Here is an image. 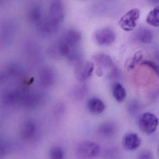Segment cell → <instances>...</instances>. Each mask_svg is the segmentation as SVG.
Wrapping results in <instances>:
<instances>
[{"mask_svg":"<svg viewBox=\"0 0 159 159\" xmlns=\"http://www.w3.org/2000/svg\"><path fill=\"white\" fill-rule=\"evenodd\" d=\"M36 126L33 122L27 121L22 125L21 130V135L24 140H30L35 134Z\"/></svg>","mask_w":159,"mask_h":159,"instance_id":"14","label":"cell"},{"mask_svg":"<svg viewBox=\"0 0 159 159\" xmlns=\"http://www.w3.org/2000/svg\"><path fill=\"white\" fill-rule=\"evenodd\" d=\"M49 16L62 23L65 17V10L62 3L59 1L53 2L49 9Z\"/></svg>","mask_w":159,"mask_h":159,"instance_id":"8","label":"cell"},{"mask_svg":"<svg viewBox=\"0 0 159 159\" xmlns=\"http://www.w3.org/2000/svg\"><path fill=\"white\" fill-rule=\"evenodd\" d=\"M141 65L152 69L159 78V66L157 63L150 61L145 60L141 62Z\"/></svg>","mask_w":159,"mask_h":159,"instance_id":"23","label":"cell"},{"mask_svg":"<svg viewBox=\"0 0 159 159\" xmlns=\"http://www.w3.org/2000/svg\"><path fill=\"white\" fill-rule=\"evenodd\" d=\"M16 23L10 20L4 22L2 27L1 34L4 40L11 41L16 30Z\"/></svg>","mask_w":159,"mask_h":159,"instance_id":"11","label":"cell"},{"mask_svg":"<svg viewBox=\"0 0 159 159\" xmlns=\"http://www.w3.org/2000/svg\"><path fill=\"white\" fill-rule=\"evenodd\" d=\"M113 96L119 102H123L126 99L127 93L126 89L120 83L117 82L113 87Z\"/></svg>","mask_w":159,"mask_h":159,"instance_id":"18","label":"cell"},{"mask_svg":"<svg viewBox=\"0 0 159 159\" xmlns=\"http://www.w3.org/2000/svg\"><path fill=\"white\" fill-rule=\"evenodd\" d=\"M148 3L151 5H158L159 4V0H147Z\"/></svg>","mask_w":159,"mask_h":159,"instance_id":"25","label":"cell"},{"mask_svg":"<svg viewBox=\"0 0 159 159\" xmlns=\"http://www.w3.org/2000/svg\"><path fill=\"white\" fill-rule=\"evenodd\" d=\"M143 57V53L142 50H139L134 53L132 57L130 58L126 61L125 68L128 71L134 69L135 66L141 61Z\"/></svg>","mask_w":159,"mask_h":159,"instance_id":"17","label":"cell"},{"mask_svg":"<svg viewBox=\"0 0 159 159\" xmlns=\"http://www.w3.org/2000/svg\"><path fill=\"white\" fill-rule=\"evenodd\" d=\"M49 155L51 159H63L64 156V151L59 147H54L50 149Z\"/></svg>","mask_w":159,"mask_h":159,"instance_id":"22","label":"cell"},{"mask_svg":"<svg viewBox=\"0 0 159 159\" xmlns=\"http://www.w3.org/2000/svg\"><path fill=\"white\" fill-rule=\"evenodd\" d=\"M94 39L99 45H111L116 39L115 32L110 28H102L97 30L94 34Z\"/></svg>","mask_w":159,"mask_h":159,"instance_id":"5","label":"cell"},{"mask_svg":"<svg viewBox=\"0 0 159 159\" xmlns=\"http://www.w3.org/2000/svg\"><path fill=\"white\" fill-rule=\"evenodd\" d=\"M159 124L158 118L152 113L147 112L143 114L139 120V127L141 130L147 134L154 133Z\"/></svg>","mask_w":159,"mask_h":159,"instance_id":"2","label":"cell"},{"mask_svg":"<svg viewBox=\"0 0 159 159\" xmlns=\"http://www.w3.org/2000/svg\"><path fill=\"white\" fill-rule=\"evenodd\" d=\"M158 153H159V145L158 146Z\"/></svg>","mask_w":159,"mask_h":159,"instance_id":"27","label":"cell"},{"mask_svg":"<svg viewBox=\"0 0 159 159\" xmlns=\"http://www.w3.org/2000/svg\"><path fill=\"white\" fill-rule=\"evenodd\" d=\"M93 70L94 64L91 61L82 60L75 65V75L80 81H85L89 79Z\"/></svg>","mask_w":159,"mask_h":159,"instance_id":"6","label":"cell"},{"mask_svg":"<svg viewBox=\"0 0 159 159\" xmlns=\"http://www.w3.org/2000/svg\"><path fill=\"white\" fill-rule=\"evenodd\" d=\"M100 146L95 142L86 141L80 142L76 149L77 156L80 159H94L100 153Z\"/></svg>","mask_w":159,"mask_h":159,"instance_id":"1","label":"cell"},{"mask_svg":"<svg viewBox=\"0 0 159 159\" xmlns=\"http://www.w3.org/2000/svg\"><path fill=\"white\" fill-rule=\"evenodd\" d=\"M55 80V74L51 69L45 68L40 73V83L44 87H49L51 86L54 83Z\"/></svg>","mask_w":159,"mask_h":159,"instance_id":"13","label":"cell"},{"mask_svg":"<svg viewBox=\"0 0 159 159\" xmlns=\"http://www.w3.org/2000/svg\"><path fill=\"white\" fill-rule=\"evenodd\" d=\"M61 24L48 16L45 18L43 19L36 25V29L40 35L44 36H49L57 32Z\"/></svg>","mask_w":159,"mask_h":159,"instance_id":"4","label":"cell"},{"mask_svg":"<svg viewBox=\"0 0 159 159\" xmlns=\"http://www.w3.org/2000/svg\"><path fill=\"white\" fill-rule=\"evenodd\" d=\"M135 37L139 42L143 43H150L153 38L151 30L146 28H141L136 32Z\"/></svg>","mask_w":159,"mask_h":159,"instance_id":"15","label":"cell"},{"mask_svg":"<svg viewBox=\"0 0 159 159\" xmlns=\"http://www.w3.org/2000/svg\"><path fill=\"white\" fill-rule=\"evenodd\" d=\"M115 127L111 122H105L100 125L98 128V132L101 135L105 137L112 136L115 133Z\"/></svg>","mask_w":159,"mask_h":159,"instance_id":"19","label":"cell"},{"mask_svg":"<svg viewBox=\"0 0 159 159\" xmlns=\"http://www.w3.org/2000/svg\"><path fill=\"white\" fill-rule=\"evenodd\" d=\"M153 155L151 152L149 151H143L138 155V159H152Z\"/></svg>","mask_w":159,"mask_h":159,"instance_id":"24","label":"cell"},{"mask_svg":"<svg viewBox=\"0 0 159 159\" xmlns=\"http://www.w3.org/2000/svg\"><path fill=\"white\" fill-rule=\"evenodd\" d=\"M28 19L30 22L37 25L43 20V11L38 6L31 8L28 13Z\"/></svg>","mask_w":159,"mask_h":159,"instance_id":"16","label":"cell"},{"mask_svg":"<svg viewBox=\"0 0 159 159\" xmlns=\"http://www.w3.org/2000/svg\"><path fill=\"white\" fill-rule=\"evenodd\" d=\"M142 140L138 134L135 133H129L125 134L122 139L123 148L128 151L136 150L141 145Z\"/></svg>","mask_w":159,"mask_h":159,"instance_id":"9","label":"cell"},{"mask_svg":"<svg viewBox=\"0 0 159 159\" xmlns=\"http://www.w3.org/2000/svg\"><path fill=\"white\" fill-rule=\"evenodd\" d=\"M81 39L82 35L78 30L75 29H70L63 34L60 40L73 50L77 48Z\"/></svg>","mask_w":159,"mask_h":159,"instance_id":"7","label":"cell"},{"mask_svg":"<svg viewBox=\"0 0 159 159\" xmlns=\"http://www.w3.org/2000/svg\"><path fill=\"white\" fill-rule=\"evenodd\" d=\"M146 21L153 27H159V5L149 12L147 17Z\"/></svg>","mask_w":159,"mask_h":159,"instance_id":"20","label":"cell"},{"mask_svg":"<svg viewBox=\"0 0 159 159\" xmlns=\"http://www.w3.org/2000/svg\"><path fill=\"white\" fill-rule=\"evenodd\" d=\"M155 58L159 63V50L156 51L155 53Z\"/></svg>","mask_w":159,"mask_h":159,"instance_id":"26","label":"cell"},{"mask_svg":"<svg viewBox=\"0 0 159 159\" xmlns=\"http://www.w3.org/2000/svg\"><path fill=\"white\" fill-rule=\"evenodd\" d=\"M87 88L85 85H78L75 87L71 92V96L77 101L82 100L87 95Z\"/></svg>","mask_w":159,"mask_h":159,"instance_id":"21","label":"cell"},{"mask_svg":"<svg viewBox=\"0 0 159 159\" xmlns=\"http://www.w3.org/2000/svg\"><path fill=\"white\" fill-rule=\"evenodd\" d=\"M93 60L101 69H111L112 70L111 75L114 74L115 70L114 61L112 58L104 53H98L93 56Z\"/></svg>","mask_w":159,"mask_h":159,"instance_id":"10","label":"cell"},{"mask_svg":"<svg viewBox=\"0 0 159 159\" xmlns=\"http://www.w3.org/2000/svg\"><path fill=\"white\" fill-rule=\"evenodd\" d=\"M90 112L94 115H99L103 112L105 106L104 102L97 98H92L88 100L87 103Z\"/></svg>","mask_w":159,"mask_h":159,"instance_id":"12","label":"cell"},{"mask_svg":"<svg viewBox=\"0 0 159 159\" xmlns=\"http://www.w3.org/2000/svg\"><path fill=\"white\" fill-rule=\"evenodd\" d=\"M140 16L139 9L133 8L120 18L119 21V26L125 31H131L136 27Z\"/></svg>","mask_w":159,"mask_h":159,"instance_id":"3","label":"cell"}]
</instances>
